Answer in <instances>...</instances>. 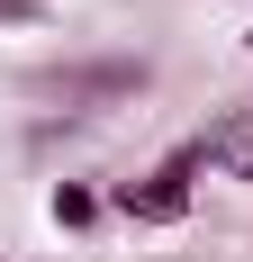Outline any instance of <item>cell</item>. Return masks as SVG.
<instances>
[{"instance_id": "1", "label": "cell", "mask_w": 253, "mask_h": 262, "mask_svg": "<svg viewBox=\"0 0 253 262\" xmlns=\"http://www.w3.org/2000/svg\"><path fill=\"white\" fill-rule=\"evenodd\" d=\"M199 163H208L199 145H181L154 181H126V190H118V208L136 217V226H181V217H190V172H199Z\"/></svg>"}, {"instance_id": "2", "label": "cell", "mask_w": 253, "mask_h": 262, "mask_svg": "<svg viewBox=\"0 0 253 262\" xmlns=\"http://www.w3.org/2000/svg\"><path fill=\"white\" fill-rule=\"evenodd\" d=\"M217 172H235V181H253V118H226V127H208V145H199Z\"/></svg>"}, {"instance_id": "3", "label": "cell", "mask_w": 253, "mask_h": 262, "mask_svg": "<svg viewBox=\"0 0 253 262\" xmlns=\"http://www.w3.org/2000/svg\"><path fill=\"white\" fill-rule=\"evenodd\" d=\"M91 217H100V199H91L81 181H64V190H54V226H91Z\"/></svg>"}, {"instance_id": "4", "label": "cell", "mask_w": 253, "mask_h": 262, "mask_svg": "<svg viewBox=\"0 0 253 262\" xmlns=\"http://www.w3.org/2000/svg\"><path fill=\"white\" fill-rule=\"evenodd\" d=\"M0 18H9V27H18V18H36V0H0Z\"/></svg>"}, {"instance_id": "5", "label": "cell", "mask_w": 253, "mask_h": 262, "mask_svg": "<svg viewBox=\"0 0 253 262\" xmlns=\"http://www.w3.org/2000/svg\"><path fill=\"white\" fill-rule=\"evenodd\" d=\"M244 54H253V46H244Z\"/></svg>"}]
</instances>
